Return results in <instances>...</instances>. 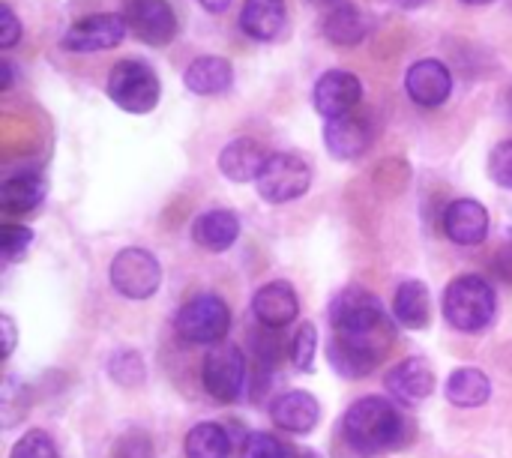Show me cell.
<instances>
[{
    "mask_svg": "<svg viewBox=\"0 0 512 458\" xmlns=\"http://www.w3.org/2000/svg\"><path fill=\"white\" fill-rule=\"evenodd\" d=\"M330 318L336 327L330 363L348 381L369 375L396 339L393 321L387 318L381 300L366 288H345L333 300Z\"/></svg>",
    "mask_w": 512,
    "mask_h": 458,
    "instance_id": "6da1fadb",
    "label": "cell"
},
{
    "mask_svg": "<svg viewBox=\"0 0 512 458\" xmlns=\"http://www.w3.org/2000/svg\"><path fill=\"white\" fill-rule=\"evenodd\" d=\"M342 441L357 456L393 453L408 441V423L393 402L381 396H366V399H357L345 411Z\"/></svg>",
    "mask_w": 512,
    "mask_h": 458,
    "instance_id": "7a4b0ae2",
    "label": "cell"
},
{
    "mask_svg": "<svg viewBox=\"0 0 512 458\" xmlns=\"http://www.w3.org/2000/svg\"><path fill=\"white\" fill-rule=\"evenodd\" d=\"M495 309V288L483 276H456L444 291V318L459 333H483L495 321Z\"/></svg>",
    "mask_w": 512,
    "mask_h": 458,
    "instance_id": "3957f363",
    "label": "cell"
},
{
    "mask_svg": "<svg viewBox=\"0 0 512 458\" xmlns=\"http://www.w3.org/2000/svg\"><path fill=\"white\" fill-rule=\"evenodd\" d=\"M108 99L126 111V114H150L159 105V75L150 69V63L141 60H120L111 66L105 81Z\"/></svg>",
    "mask_w": 512,
    "mask_h": 458,
    "instance_id": "277c9868",
    "label": "cell"
},
{
    "mask_svg": "<svg viewBox=\"0 0 512 458\" xmlns=\"http://www.w3.org/2000/svg\"><path fill=\"white\" fill-rule=\"evenodd\" d=\"M174 330L189 345H216L231 330V309L216 294H198L186 306H180Z\"/></svg>",
    "mask_w": 512,
    "mask_h": 458,
    "instance_id": "5b68a950",
    "label": "cell"
},
{
    "mask_svg": "<svg viewBox=\"0 0 512 458\" xmlns=\"http://www.w3.org/2000/svg\"><path fill=\"white\" fill-rule=\"evenodd\" d=\"M258 183V195L270 204H288L309 192L312 186V168L297 153H270Z\"/></svg>",
    "mask_w": 512,
    "mask_h": 458,
    "instance_id": "8992f818",
    "label": "cell"
},
{
    "mask_svg": "<svg viewBox=\"0 0 512 458\" xmlns=\"http://www.w3.org/2000/svg\"><path fill=\"white\" fill-rule=\"evenodd\" d=\"M108 273H111L114 291L123 294L126 300H147L159 291V282H162V267L156 255L138 246L120 249Z\"/></svg>",
    "mask_w": 512,
    "mask_h": 458,
    "instance_id": "52a82bcc",
    "label": "cell"
},
{
    "mask_svg": "<svg viewBox=\"0 0 512 458\" xmlns=\"http://www.w3.org/2000/svg\"><path fill=\"white\" fill-rule=\"evenodd\" d=\"M201 384L210 399L219 405H231L243 396L246 387V357L237 345H216L204 357Z\"/></svg>",
    "mask_w": 512,
    "mask_h": 458,
    "instance_id": "ba28073f",
    "label": "cell"
},
{
    "mask_svg": "<svg viewBox=\"0 0 512 458\" xmlns=\"http://www.w3.org/2000/svg\"><path fill=\"white\" fill-rule=\"evenodd\" d=\"M126 18L123 12H99V15H84L63 33V48L75 54H93V51H108L117 48L126 39Z\"/></svg>",
    "mask_w": 512,
    "mask_h": 458,
    "instance_id": "9c48e42d",
    "label": "cell"
},
{
    "mask_svg": "<svg viewBox=\"0 0 512 458\" xmlns=\"http://www.w3.org/2000/svg\"><path fill=\"white\" fill-rule=\"evenodd\" d=\"M363 102V81L354 72L345 69H330L315 81L312 90V105L324 120H339L357 111Z\"/></svg>",
    "mask_w": 512,
    "mask_h": 458,
    "instance_id": "30bf717a",
    "label": "cell"
},
{
    "mask_svg": "<svg viewBox=\"0 0 512 458\" xmlns=\"http://www.w3.org/2000/svg\"><path fill=\"white\" fill-rule=\"evenodd\" d=\"M126 27L147 45L162 48L177 36V15L168 0H123Z\"/></svg>",
    "mask_w": 512,
    "mask_h": 458,
    "instance_id": "8fae6325",
    "label": "cell"
},
{
    "mask_svg": "<svg viewBox=\"0 0 512 458\" xmlns=\"http://www.w3.org/2000/svg\"><path fill=\"white\" fill-rule=\"evenodd\" d=\"M405 90L408 96L423 108H438L453 93V72L444 60L423 57L405 72Z\"/></svg>",
    "mask_w": 512,
    "mask_h": 458,
    "instance_id": "7c38bea8",
    "label": "cell"
},
{
    "mask_svg": "<svg viewBox=\"0 0 512 458\" xmlns=\"http://www.w3.org/2000/svg\"><path fill=\"white\" fill-rule=\"evenodd\" d=\"M372 138H375L372 120L366 114H357V111L348 114V117H339V120H327L324 123V147L339 162L360 159L372 147Z\"/></svg>",
    "mask_w": 512,
    "mask_h": 458,
    "instance_id": "4fadbf2b",
    "label": "cell"
},
{
    "mask_svg": "<svg viewBox=\"0 0 512 458\" xmlns=\"http://www.w3.org/2000/svg\"><path fill=\"white\" fill-rule=\"evenodd\" d=\"M384 387L399 405H420L435 393V369L423 357L402 360L387 372Z\"/></svg>",
    "mask_w": 512,
    "mask_h": 458,
    "instance_id": "5bb4252c",
    "label": "cell"
},
{
    "mask_svg": "<svg viewBox=\"0 0 512 458\" xmlns=\"http://www.w3.org/2000/svg\"><path fill=\"white\" fill-rule=\"evenodd\" d=\"M444 231L459 246H480L489 237V210L474 198H459L444 210Z\"/></svg>",
    "mask_w": 512,
    "mask_h": 458,
    "instance_id": "9a60e30c",
    "label": "cell"
},
{
    "mask_svg": "<svg viewBox=\"0 0 512 458\" xmlns=\"http://www.w3.org/2000/svg\"><path fill=\"white\" fill-rule=\"evenodd\" d=\"M252 312L258 318L261 327L267 330H282L288 327L297 312H300V300L297 291L288 282H270L264 288H258L255 300H252Z\"/></svg>",
    "mask_w": 512,
    "mask_h": 458,
    "instance_id": "2e32d148",
    "label": "cell"
},
{
    "mask_svg": "<svg viewBox=\"0 0 512 458\" xmlns=\"http://www.w3.org/2000/svg\"><path fill=\"white\" fill-rule=\"evenodd\" d=\"M270 417L279 429L291 435H309L321 420V405L306 390H288L270 405Z\"/></svg>",
    "mask_w": 512,
    "mask_h": 458,
    "instance_id": "e0dca14e",
    "label": "cell"
},
{
    "mask_svg": "<svg viewBox=\"0 0 512 458\" xmlns=\"http://www.w3.org/2000/svg\"><path fill=\"white\" fill-rule=\"evenodd\" d=\"M267 159H270V153L255 138H234L231 144L222 147L219 168L234 183H252V180L261 177Z\"/></svg>",
    "mask_w": 512,
    "mask_h": 458,
    "instance_id": "ac0fdd59",
    "label": "cell"
},
{
    "mask_svg": "<svg viewBox=\"0 0 512 458\" xmlns=\"http://www.w3.org/2000/svg\"><path fill=\"white\" fill-rule=\"evenodd\" d=\"M183 84L189 93L195 96H219L225 90H231L234 84V66L225 57L216 54H201L195 57L186 72H183Z\"/></svg>",
    "mask_w": 512,
    "mask_h": 458,
    "instance_id": "d6986e66",
    "label": "cell"
},
{
    "mask_svg": "<svg viewBox=\"0 0 512 458\" xmlns=\"http://www.w3.org/2000/svg\"><path fill=\"white\" fill-rule=\"evenodd\" d=\"M237 237H240V219L234 210L225 207L204 210L192 222V240L207 252H225L237 243Z\"/></svg>",
    "mask_w": 512,
    "mask_h": 458,
    "instance_id": "ffe728a7",
    "label": "cell"
},
{
    "mask_svg": "<svg viewBox=\"0 0 512 458\" xmlns=\"http://www.w3.org/2000/svg\"><path fill=\"white\" fill-rule=\"evenodd\" d=\"M288 21L285 0H246L240 9V30L255 42H273Z\"/></svg>",
    "mask_w": 512,
    "mask_h": 458,
    "instance_id": "44dd1931",
    "label": "cell"
},
{
    "mask_svg": "<svg viewBox=\"0 0 512 458\" xmlns=\"http://www.w3.org/2000/svg\"><path fill=\"white\" fill-rule=\"evenodd\" d=\"M45 192H48V183H45L42 171L27 168V171H18L3 180L0 207L6 213H33L45 201Z\"/></svg>",
    "mask_w": 512,
    "mask_h": 458,
    "instance_id": "7402d4cb",
    "label": "cell"
},
{
    "mask_svg": "<svg viewBox=\"0 0 512 458\" xmlns=\"http://www.w3.org/2000/svg\"><path fill=\"white\" fill-rule=\"evenodd\" d=\"M321 30H324V39H327V42H333V45H339V48H354V45H360V42L366 39V33H369V18H366V12H363L360 6L342 3V6H336V9H330V12L324 15Z\"/></svg>",
    "mask_w": 512,
    "mask_h": 458,
    "instance_id": "603a6c76",
    "label": "cell"
},
{
    "mask_svg": "<svg viewBox=\"0 0 512 458\" xmlns=\"http://www.w3.org/2000/svg\"><path fill=\"white\" fill-rule=\"evenodd\" d=\"M393 312L402 327L408 330H426L432 321V294L420 279H408L396 288Z\"/></svg>",
    "mask_w": 512,
    "mask_h": 458,
    "instance_id": "cb8c5ba5",
    "label": "cell"
},
{
    "mask_svg": "<svg viewBox=\"0 0 512 458\" xmlns=\"http://www.w3.org/2000/svg\"><path fill=\"white\" fill-rule=\"evenodd\" d=\"M492 396V381L486 372L480 369H456L450 378H447V402L456 405V408H483Z\"/></svg>",
    "mask_w": 512,
    "mask_h": 458,
    "instance_id": "d4e9b609",
    "label": "cell"
},
{
    "mask_svg": "<svg viewBox=\"0 0 512 458\" xmlns=\"http://www.w3.org/2000/svg\"><path fill=\"white\" fill-rule=\"evenodd\" d=\"M186 458H228L231 435L219 423H198L183 441Z\"/></svg>",
    "mask_w": 512,
    "mask_h": 458,
    "instance_id": "484cf974",
    "label": "cell"
},
{
    "mask_svg": "<svg viewBox=\"0 0 512 458\" xmlns=\"http://www.w3.org/2000/svg\"><path fill=\"white\" fill-rule=\"evenodd\" d=\"M108 375H111L114 384H120L126 390H135V387L144 384L147 369H144V360H141L138 351H117L108 360Z\"/></svg>",
    "mask_w": 512,
    "mask_h": 458,
    "instance_id": "4316f807",
    "label": "cell"
},
{
    "mask_svg": "<svg viewBox=\"0 0 512 458\" xmlns=\"http://www.w3.org/2000/svg\"><path fill=\"white\" fill-rule=\"evenodd\" d=\"M27 387L24 384H18L12 375L3 381V393H0V420H3V426L6 429H12L18 420H24V414H27Z\"/></svg>",
    "mask_w": 512,
    "mask_h": 458,
    "instance_id": "83f0119b",
    "label": "cell"
},
{
    "mask_svg": "<svg viewBox=\"0 0 512 458\" xmlns=\"http://www.w3.org/2000/svg\"><path fill=\"white\" fill-rule=\"evenodd\" d=\"M315 348H318V333H315V327L312 324H303L297 333H294V339H291V363H294V369H300V372H309L312 366H315Z\"/></svg>",
    "mask_w": 512,
    "mask_h": 458,
    "instance_id": "f1b7e54d",
    "label": "cell"
},
{
    "mask_svg": "<svg viewBox=\"0 0 512 458\" xmlns=\"http://www.w3.org/2000/svg\"><path fill=\"white\" fill-rule=\"evenodd\" d=\"M240 458H291L288 447L270 435V432H252L243 444V456Z\"/></svg>",
    "mask_w": 512,
    "mask_h": 458,
    "instance_id": "f546056e",
    "label": "cell"
},
{
    "mask_svg": "<svg viewBox=\"0 0 512 458\" xmlns=\"http://www.w3.org/2000/svg\"><path fill=\"white\" fill-rule=\"evenodd\" d=\"M33 243V231L24 228V225H3L0 228V252L6 261H21L24 252L30 249Z\"/></svg>",
    "mask_w": 512,
    "mask_h": 458,
    "instance_id": "4dcf8cb0",
    "label": "cell"
},
{
    "mask_svg": "<svg viewBox=\"0 0 512 458\" xmlns=\"http://www.w3.org/2000/svg\"><path fill=\"white\" fill-rule=\"evenodd\" d=\"M9 458H57V447H54V441L45 432L33 429V432H27L15 444V450L9 453Z\"/></svg>",
    "mask_w": 512,
    "mask_h": 458,
    "instance_id": "1f68e13d",
    "label": "cell"
},
{
    "mask_svg": "<svg viewBox=\"0 0 512 458\" xmlns=\"http://www.w3.org/2000/svg\"><path fill=\"white\" fill-rule=\"evenodd\" d=\"M489 177L495 186L512 189V138L501 141L492 153H489Z\"/></svg>",
    "mask_w": 512,
    "mask_h": 458,
    "instance_id": "d6a6232c",
    "label": "cell"
},
{
    "mask_svg": "<svg viewBox=\"0 0 512 458\" xmlns=\"http://www.w3.org/2000/svg\"><path fill=\"white\" fill-rule=\"evenodd\" d=\"M153 441L141 429H129L126 435L117 438L114 444V458H153Z\"/></svg>",
    "mask_w": 512,
    "mask_h": 458,
    "instance_id": "836d02e7",
    "label": "cell"
},
{
    "mask_svg": "<svg viewBox=\"0 0 512 458\" xmlns=\"http://www.w3.org/2000/svg\"><path fill=\"white\" fill-rule=\"evenodd\" d=\"M21 39V21L9 3L0 6V48H12Z\"/></svg>",
    "mask_w": 512,
    "mask_h": 458,
    "instance_id": "e575fe53",
    "label": "cell"
},
{
    "mask_svg": "<svg viewBox=\"0 0 512 458\" xmlns=\"http://www.w3.org/2000/svg\"><path fill=\"white\" fill-rule=\"evenodd\" d=\"M0 333H3V354L9 357L12 348H15V321H12L9 315L0 318Z\"/></svg>",
    "mask_w": 512,
    "mask_h": 458,
    "instance_id": "d590c367",
    "label": "cell"
},
{
    "mask_svg": "<svg viewBox=\"0 0 512 458\" xmlns=\"http://www.w3.org/2000/svg\"><path fill=\"white\" fill-rule=\"evenodd\" d=\"M12 87V63L9 60H0V90L6 93Z\"/></svg>",
    "mask_w": 512,
    "mask_h": 458,
    "instance_id": "8d00e7d4",
    "label": "cell"
},
{
    "mask_svg": "<svg viewBox=\"0 0 512 458\" xmlns=\"http://www.w3.org/2000/svg\"><path fill=\"white\" fill-rule=\"evenodd\" d=\"M207 12H225L234 0H198Z\"/></svg>",
    "mask_w": 512,
    "mask_h": 458,
    "instance_id": "74e56055",
    "label": "cell"
},
{
    "mask_svg": "<svg viewBox=\"0 0 512 458\" xmlns=\"http://www.w3.org/2000/svg\"><path fill=\"white\" fill-rule=\"evenodd\" d=\"M396 3H399L402 9H420V6H423L426 0H396Z\"/></svg>",
    "mask_w": 512,
    "mask_h": 458,
    "instance_id": "f35d334b",
    "label": "cell"
},
{
    "mask_svg": "<svg viewBox=\"0 0 512 458\" xmlns=\"http://www.w3.org/2000/svg\"><path fill=\"white\" fill-rule=\"evenodd\" d=\"M312 3H318V6H330V9H336V6H342L345 0H312Z\"/></svg>",
    "mask_w": 512,
    "mask_h": 458,
    "instance_id": "ab89813d",
    "label": "cell"
},
{
    "mask_svg": "<svg viewBox=\"0 0 512 458\" xmlns=\"http://www.w3.org/2000/svg\"><path fill=\"white\" fill-rule=\"evenodd\" d=\"M462 3H468V6H489V3H495V0H462Z\"/></svg>",
    "mask_w": 512,
    "mask_h": 458,
    "instance_id": "60d3db41",
    "label": "cell"
},
{
    "mask_svg": "<svg viewBox=\"0 0 512 458\" xmlns=\"http://www.w3.org/2000/svg\"><path fill=\"white\" fill-rule=\"evenodd\" d=\"M507 114H510V120H512V87L507 90Z\"/></svg>",
    "mask_w": 512,
    "mask_h": 458,
    "instance_id": "b9f144b4",
    "label": "cell"
},
{
    "mask_svg": "<svg viewBox=\"0 0 512 458\" xmlns=\"http://www.w3.org/2000/svg\"><path fill=\"white\" fill-rule=\"evenodd\" d=\"M297 458H321L318 453H303V456H297Z\"/></svg>",
    "mask_w": 512,
    "mask_h": 458,
    "instance_id": "7bdbcfd3",
    "label": "cell"
},
{
    "mask_svg": "<svg viewBox=\"0 0 512 458\" xmlns=\"http://www.w3.org/2000/svg\"><path fill=\"white\" fill-rule=\"evenodd\" d=\"M507 6H510V9H512V0H507Z\"/></svg>",
    "mask_w": 512,
    "mask_h": 458,
    "instance_id": "ee69618b",
    "label": "cell"
}]
</instances>
